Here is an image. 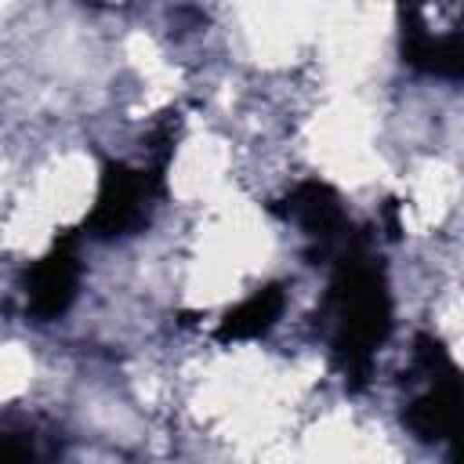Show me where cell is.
I'll list each match as a JSON object with an SVG mask.
<instances>
[{
	"label": "cell",
	"mask_w": 464,
	"mask_h": 464,
	"mask_svg": "<svg viewBox=\"0 0 464 464\" xmlns=\"http://www.w3.org/2000/svg\"><path fill=\"white\" fill-rule=\"evenodd\" d=\"M80 286V257L76 236H62L29 272L25 279V312L36 319H58Z\"/></svg>",
	"instance_id": "obj_4"
},
{
	"label": "cell",
	"mask_w": 464,
	"mask_h": 464,
	"mask_svg": "<svg viewBox=\"0 0 464 464\" xmlns=\"http://www.w3.org/2000/svg\"><path fill=\"white\" fill-rule=\"evenodd\" d=\"M283 304H286L283 286H261V290H254L246 301H239L232 312H225V319L218 326V341H250V337L268 334L276 326Z\"/></svg>",
	"instance_id": "obj_7"
},
{
	"label": "cell",
	"mask_w": 464,
	"mask_h": 464,
	"mask_svg": "<svg viewBox=\"0 0 464 464\" xmlns=\"http://www.w3.org/2000/svg\"><path fill=\"white\" fill-rule=\"evenodd\" d=\"M283 214L294 218L304 228V236H312L323 250H330V246H337V243L348 239V218L341 210V199L323 181H301L286 196Z\"/></svg>",
	"instance_id": "obj_5"
},
{
	"label": "cell",
	"mask_w": 464,
	"mask_h": 464,
	"mask_svg": "<svg viewBox=\"0 0 464 464\" xmlns=\"http://www.w3.org/2000/svg\"><path fill=\"white\" fill-rule=\"evenodd\" d=\"M417 370L428 377V388L406 406V424L410 431H417L428 442H442V439H457L460 428V381H457V366L450 362V355L442 352L439 341L431 337H417L413 348Z\"/></svg>",
	"instance_id": "obj_2"
},
{
	"label": "cell",
	"mask_w": 464,
	"mask_h": 464,
	"mask_svg": "<svg viewBox=\"0 0 464 464\" xmlns=\"http://www.w3.org/2000/svg\"><path fill=\"white\" fill-rule=\"evenodd\" d=\"M163 185V170L156 167H127V163H109L98 185L94 210L87 218V232L98 239H116L134 232L149 218V203L156 199Z\"/></svg>",
	"instance_id": "obj_3"
},
{
	"label": "cell",
	"mask_w": 464,
	"mask_h": 464,
	"mask_svg": "<svg viewBox=\"0 0 464 464\" xmlns=\"http://www.w3.org/2000/svg\"><path fill=\"white\" fill-rule=\"evenodd\" d=\"M54 446H47L29 428H0V464H51Z\"/></svg>",
	"instance_id": "obj_8"
},
{
	"label": "cell",
	"mask_w": 464,
	"mask_h": 464,
	"mask_svg": "<svg viewBox=\"0 0 464 464\" xmlns=\"http://www.w3.org/2000/svg\"><path fill=\"white\" fill-rule=\"evenodd\" d=\"M402 54L413 69L420 72H435V76H460L464 69V47H460V33H435L420 22L417 11H406V25H402Z\"/></svg>",
	"instance_id": "obj_6"
},
{
	"label": "cell",
	"mask_w": 464,
	"mask_h": 464,
	"mask_svg": "<svg viewBox=\"0 0 464 464\" xmlns=\"http://www.w3.org/2000/svg\"><path fill=\"white\" fill-rule=\"evenodd\" d=\"M326 312L334 319V359L348 384H362L370 377L377 348L392 330L388 283L362 236L348 232V239L341 243L337 272L326 294Z\"/></svg>",
	"instance_id": "obj_1"
}]
</instances>
